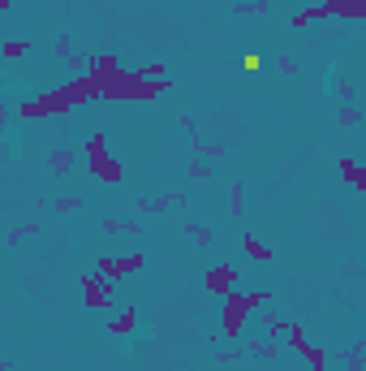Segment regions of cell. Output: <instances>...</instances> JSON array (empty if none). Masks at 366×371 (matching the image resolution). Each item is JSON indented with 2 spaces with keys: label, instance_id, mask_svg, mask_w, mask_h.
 Wrapping results in <instances>:
<instances>
[{
  "label": "cell",
  "instance_id": "cell-1",
  "mask_svg": "<svg viewBox=\"0 0 366 371\" xmlns=\"http://www.w3.org/2000/svg\"><path fill=\"white\" fill-rule=\"evenodd\" d=\"M39 99H43L47 117H65L69 109H82V104L103 99V82H99L95 74H78V78H69V82H57L52 91H43Z\"/></svg>",
  "mask_w": 366,
  "mask_h": 371
},
{
  "label": "cell",
  "instance_id": "cell-2",
  "mask_svg": "<svg viewBox=\"0 0 366 371\" xmlns=\"http://www.w3.org/2000/svg\"><path fill=\"white\" fill-rule=\"evenodd\" d=\"M173 82L168 78H142V70H121L113 82H103V99H125V104H151L160 99Z\"/></svg>",
  "mask_w": 366,
  "mask_h": 371
},
{
  "label": "cell",
  "instance_id": "cell-3",
  "mask_svg": "<svg viewBox=\"0 0 366 371\" xmlns=\"http://www.w3.org/2000/svg\"><path fill=\"white\" fill-rule=\"evenodd\" d=\"M272 302V289H233L224 294V341H241V328L250 324V315L258 306H268Z\"/></svg>",
  "mask_w": 366,
  "mask_h": 371
},
{
  "label": "cell",
  "instance_id": "cell-4",
  "mask_svg": "<svg viewBox=\"0 0 366 371\" xmlns=\"http://www.w3.org/2000/svg\"><path fill=\"white\" fill-rule=\"evenodd\" d=\"M142 263H147L142 255H121V259H117V255H99V268H95V272H99L103 281H125V277L142 272Z\"/></svg>",
  "mask_w": 366,
  "mask_h": 371
},
{
  "label": "cell",
  "instance_id": "cell-5",
  "mask_svg": "<svg viewBox=\"0 0 366 371\" xmlns=\"http://www.w3.org/2000/svg\"><path fill=\"white\" fill-rule=\"evenodd\" d=\"M82 302L91 306V311H103V306H113V289H117V281H103L99 272H86L82 281Z\"/></svg>",
  "mask_w": 366,
  "mask_h": 371
},
{
  "label": "cell",
  "instance_id": "cell-6",
  "mask_svg": "<svg viewBox=\"0 0 366 371\" xmlns=\"http://www.w3.org/2000/svg\"><path fill=\"white\" fill-rule=\"evenodd\" d=\"M207 289H212V294H233L237 289V268H233V263H216V268H207Z\"/></svg>",
  "mask_w": 366,
  "mask_h": 371
},
{
  "label": "cell",
  "instance_id": "cell-7",
  "mask_svg": "<svg viewBox=\"0 0 366 371\" xmlns=\"http://www.w3.org/2000/svg\"><path fill=\"white\" fill-rule=\"evenodd\" d=\"M86 74H95L99 82H113V78L121 74L117 52H95V57H86Z\"/></svg>",
  "mask_w": 366,
  "mask_h": 371
},
{
  "label": "cell",
  "instance_id": "cell-8",
  "mask_svg": "<svg viewBox=\"0 0 366 371\" xmlns=\"http://www.w3.org/2000/svg\"><path fill=\"white\" fill-rule=\"evenodd\" d=\"M190 194L185 190H168V194H155V199H138V211H147V216H155V211H168V207H185Z\"/></svg>",
  "mask_w": 366,
  "mask_h": 371
},
{
  "label": "cell",
  "instance_id": "cell-9",
  "mask_svg": "<svg viewBox=\"0 0 366 371\" xmlns=\"http://www.w3.org/2000/svg\"><path fill=\"white\" fill-rule=\"evenodd\" d=\"M108 160H113V151H108V143H103V134H91L86 138V169H91V177H99Z\"/></svg>",
  "mask_w": 366,
  "mask_h": 371
},
{
  "label": "cell",
  "instance_id": "cell-10",
  "mask_svg": "<svg viewBox=\"0 0 366 371\" xmlns=\"http://www.w3.org/2000/svg\"><path fill=\"white\" fill-rule=\"evenodd\" d=\"M328 18H345V22H362L366 18V0H324Z\"/></svg>",
  "mask_w": 366,
  "mask_h": 371
},
{
  "label": "cell",
  "instance_id": "cell-11",
  "mask_svg": "<svg viewBox=\"0 0 366 371\" xmlns=\"http://www.w3.org/2000/svg\"><path fill=\"white\" fill-rule=\"evenodd\" d=\"M74 165H78V155H74L69 147H57V151H52V155H47V169H52V173H57V177H65V173H74Z\"/></svg>",
  "mask_w": 366,
  "mask_h": 371
},
{
  "label": "cell",
  "instance_id": "cell-12",
  "mask_svg": "<svg viewBox=\"0 0 366 371\" xmlns=\"http://www.w3.org/2000/svg\"><path fill=\"white\" fill-rule=\"evenodd\" d=\"M241 250H246L254 263H272V246H268V242H258L254 233H241Z\"/></svg>",
  "mask_w": 366,
  "mask_h": 371
},
{
  "label": "cell",
  "instance_id": "cell-13",
  "mask_svg": "<svg viewBox=\"0 0 366 371\" xmlns=\"http://www.w3.org/2000/svg\"><path fill=\"white\" fill-rule=\"evenodd\" d=\"M366 121V113L358 109V104H341V109H336V126L341 130H353V126H362Z\"/></svg>",
  "mask_w": 366,
  "mask_h": 371
},
{
  "label": "cell",
  "instance_id": "cell-14",
  "mask_svg": "<svg viewBox=\"0 0 366 371\" xmlns=\"http://www.w3.org/2000/svg\"><path fill=\"white\" fill-rule=\"evenodd\" d=\"M134 320H138V311L125 306V311H117V320L108 324V333H113V337H125V333H134Z\"/></svg>",
  "mask_w": 366,
  "mask_h": 371
},
{
  "label": "cell",
  "instance_id": "cell-15",
  "mask_svg": "<svg viewBox=\"0 0 366 371\" xmlns=\"http://www.w3.org/2000/svg\"><path fill=\"white\" fill-rule=\"evenodd\" d=\"M345 371H366V341H353L345 350Z\"/></svg>",
  "mask_w": 366,
  "mask_h": 371
},
{
  "label": "cell",
  "instance_id": "cell-16",
  "mask_svg": "<svg viewBox=\"0 0 366 371\" xmlns=\"http://www.w3.org/2000/svg\"><path fill=\"white\" fill-rule=\"evenodd\" d=\"M268 9H272V0H237V5H233V13H241V18H258Z\"/></svg>",
  "mask_w": 366,
  "mask_h": 371
},
{
  "label": "cell",
  "instance_id": "cell-17",
  "mask_svg": "<svg viewBox=\"0 0 366 371\" xmlns=\"http://www.w3.org/2000/svg\"><path fill=\"white\" fill-rule=\"evenodd\" d=\"M103 233H125V238H138V233H142V221H103Z\"/></svg>",
  "mask_w": 366,
  "mask_h": 371
},
{
  "label": "cell",
  "instance_id": "cell-18",
  "mask_svg": "<svg viewBox=\"0 0 366 371\" xmlns=\"http://www.w3.org/2000/svg\"><path fill=\"white\" fill-rule=\"evenodd\" d=\"M185 233L198 242V246H212L216 242V233H212V225H198V221H185Z\"/></svg>",
  "mask_w": 366,
  "mask_h": 371
},
{
  "label": "cell",
  "instance_id": "cell-19",
  "mask_svg": "<svg viewBox=\"0 0 366 371\" xmlns=\"http://www.w3.org/2000/svg\"><path fill=\"white\" fill-rule=\"evenodd\" d=\"M302 358H306L310 367H315V371H324V367H328V350H324V345H306V350H302Z\"/></svg>",
  "mask_w": 366,
  "mask_h": 371
},
{
  "label": "cell",
  "instance_id": "cell-20",
  "mask_svg": "<svg viewBox=\"0 0 366 371\" xmlns=\"http://www.w3.org/2000/svg\"><path fill=\"white\" fill-rule=\"evenodd\" d=\"M336 169H341V177H345L349 186H353V182H358V173H362V165L353 160V155H341V160H336Z\"/></svg>",
  "mask_w": 366,
  "mask_h": 371
},
{
  "label": "cell",
  "instance_id": "cell-21",
  "mask_svg": "<svg viewBox=\"0 0 366 371\" xmlns=\"http://www.w3.org/2000/svg\"><path fill=\"white\" fill-rule=\"evenodd\" d=\"M18 113L30 117V121H35V117H47V109H43V99H39V95H35V99H22V104H18Z\"/></svg>",
  "mask_w": 366,
  "mask_h": 371
},
{
  "label": "cell",
  "instance_id": "cell-22",
  "mask_svg": "<svg viewBox=\"0 0 366 371\" xmlns=\"http://www.w3.org/2000/svg\"><path fill=\"white\" fill-rule=\"evenodd\" d=\"M26 48H30L26 39H9L5 48H0V52H5V61H22V57H26Z\"/></svg>",
  "mask_w": 366,
  "mask_h": 371
},
{
  "label": "cell",
  "instance_id": "cell-23",
  "mask_svg": "<svg viewBox=\"0 0 366 371\" xmlns=\"http://www.w3.org/2000/svg\"><path fill=\"white\" fill-rule=\"evenodd\" d=\"M52 207L57 211H82V194H61V199H52Z\"/></svg>",
  "mask_w": 366,
  "mask_h": 371
},
{
  "label": "cell",
  "instance_id": "cell-24",
  "mask_svg": "<svg viewBox=\"0 0 366 371\" xmlns=\"http://www.w3.org/2000/svg\"><path fill=\"white\" fill-rule=\"evenodd\" d=\"M194 182H212V165H207V160H190V169H185Z\"/></svg>",
  "mask_w": 366,
  "mask_h": 371
},
{
  "label": "cell",
  "instance_id": "cell-25",
  "mask_svg": "<svg viewBox=\"0 0 366 371\" xmlns=\"http://www.w3.org/2000/svg\"><path fill=\"white\" fill-rule=\"evenodd\" d=\"M246 350H250L254 358H276V341H250Z\"/></svg>",
  "mask_w": 366,
  "mask_h": 371
},
{
  "label": "cell",
  "instance_id": "cell-26",
  "mask_svg": "<svg viewBox=\"0 0 366 371\" xmlns=\"http://www.w3.org/2000/svg\"><path fill=\"white\" fill-rule=\"evenodd\" d=\"M30 233H39V221H30V225H22V229H9V238H5V242H9V246H18V242H22V238H30Z\"/></svg>",
  "mask_w": 366,
  "mask_h": 371
},
{
  "label": "cell",
  "instance_id": "cell-27",
  "mask_svg": "<svg viewBox=\"0 0 366 371\" xmlns=\"http://www.w3.org/2000/svg\"><path fill=\"white\" fill-rule=\"evenodd\" d=\"M353 95H358V87H353L349 78H341V82H336V99H341V104H353Z\"/></svg>",
  "mask_w": 366,
  "mask_h": 371
},
{
  "label": "cell",
  "instance_id": "cell-28",
  "mask_svg": "<svg viewBox=\"0 0 366 371\" xmlns=\"http://www.w3.org/2000/svg\"><path fill=\"white\" fill-rule=\"evenodd\" d=\"M289 345H293L297 354H302V350L310 345V341H306V328H302V324H293V328H289Z\"/></svg>",
  "mask_w": 366,
  "mask_h": 371
},
{
  "label": "cell",
  "instance_id": "cell-29",
  "mask_svg": "<svg viewBox=\"0 0 366 371\" xmlns=\"http://www.w3.org/2000/svg\"><path fill=\"white\" fill-rule=\"evenodd\" d=\"M142 78H168V65L164 61H147L142 65Z\"/></svg>",
  "mask_w": 366,
  "mask_h": 371
},
{
  "label": "cell",
  "instance_id": "cell-30",
  "mask_svg": "<svg viewBox=\"0 0 366 371\" xmlns=\"http://www.w3.org/2000/svg\"><path fill=\"white\" fill-rule=\"evenodd\" d=\"M272 65H276V70H280V74H289V78H293V74H297V61H293V57H285V52H280V57H276V61H272Z\"/></svg>",
  "mask_w": 366,
  "mask_h": 371
},
{
  "label": "cell",
  "instance_id": "cell-31",
  "mask_svg": "<svg viewBox=\"0 0 366 371\" xmlns=\"http://www.w3.org/2000/svg\"><path fill=\"white\" fill-rule=\"evenodd\" d=\"M229 211H233V216H241V182L229 190Z\"/></svg>",
  "mask_w": 366,
  "mask_h": 371
},
{
  "label": "cell",
  "instance_id": "cell-32",
  "mask_svg": "<svg viewBox=\"0 0 366 371\" xmlns=\"http://www.w3.org/2000/svg\"><path fill=\"white\" fill-rule=\"evenodd\" d=\"M289 26H293V31H306V26H310V13H306V9H302V13H293V18H289Z\"/></svg>",
  "mask_w": 366,
  "mask_h": 371
},
{
  "label": "cell",
  "instance_id": "cell-33",
  "mask_svg": "<svg viewBox=\"0 0 366 371\" xmlns=\"http://www.w3.org/2000/svg\"><path fill=\"white\" fill-rule=\"evenodd\" d=\"M358 190H362V199H366V165H362V173H358V182H353Z\"/></svg>",
  "mask_w": 366,
  "mask_h": 371
},
{
  "label": "cell",
  "instance_id": "cell-34",
  "mask_svg": "<svg viewBox=\"0 0 366 371\" xmlns=\"http://www.w3.org/2000/svg\"><path fill=\"white\" fill-rule=\"evenodd\" d=\"M0 9H13V0H0Z\"/></svg>",
  "mask_w": 366,
  "mask_h": 371
},
{
  "label": "cell",
  "instance_id": "cell-35",
  "mask_svg": "<svg viewBox=\"0 0 366 371\" xmlns=\"http://www.w3.org/2000/svg\"><path fill=\"white\" fill-rule=\"evenodd\" d=\"M324 371H336V367H324Z\"/></svg>",
  "mask_w": 366,
  "mask_h": 371
}]
</instances>
